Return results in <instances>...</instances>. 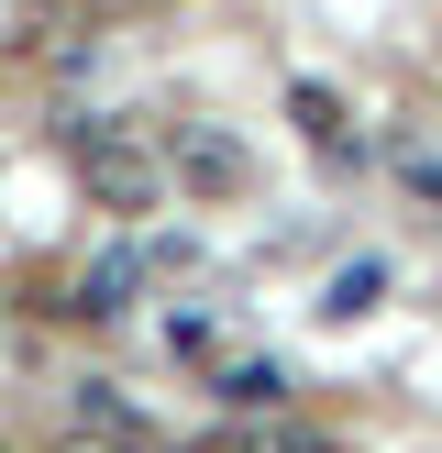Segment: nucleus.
<instances>
[{"instance_id": "1", "label": "nucleus", "mask_w": 442, "mask_h": 453, "mask_svg": "<svg viewBox=\"0 0 442 453\" xmlns=\"http://www.w3.org/2000/svg\"><path fill=\"white\" fill-rule=\"evenodd\" d=\"M66 166H78V188L100 199L110 221H144L155 199L177 188V177H166V133L133 122V111H88V122H66Z\"/></svg>"}, {"instance_id": "2", "label": "nucleus", "mask_w": 442, "mask_h": 453, "mask_svg": "<svg viewBox=\"0 0 442 453\" xmlns=\"http://www.w3.org/2000/svg\"><path fill=\"white\" fill-rule=\"evenodd\" d=\"M166 177L199 188V199H243V188H255V155H243L232 122H177L166 133Z\"/></svg>"}, {"instance_id": "3", "label": "nucleus", "mask_w": 442, "mask_h": 453, "mask_svg": "<svg viewBox=\"0 0 442 453\" xmlns=\"http://www.w3.org/2000/svg\"><path fill=\"white\" fill-rule=\"evenodd\" d=\"M387 177L420 199V211H442V122L431 133H387Z\"/></svg>"}, {"instance_id": "4", "label": "nucleus", "mask_w": 442, "mask_h": 453, "mask_svg": "<svg viewBox=\"0 0 442 453\" xmlns=\"http://www.w3.org/2000/svg\"><path fill=\"white\" fill-rule=\"evenodd\" d=\"M66 310H78V321H122V310H133V255H100V265H78Z\"/></svg>"}, {"instance_id": "5", "label": "nucleus", "mask_w": 442, "mask_h": 453, "mask_svg": "<svg viewBox=\"0 0 442 453\" xmlns=\"http://www.w3.org/2000/svg\"><path fill=\"white\" fill-rule=\"evenodd\" d=\"M221 398H232V410H287V376H277V365H255V354H243V365L221 376Z\"/></svg>"}, {"instance_id": "6", "label": "nucleus", "mask_w": 442, "mask_h": 453, "mask_svg": "<svg viewBox=\"0 0 442 453\" xmlns=\"http://www.w3.org/2000/svg\"><path fill=\"white\" fill-rule=\"evenodd\" d=\"M299 122H309V144H321V155H354V133H343V111H332V88H299Z\"/></svg>"}, {"instance_id": "7", "label": "nucleus", "mask_w": 442, "mask_h": 453, "mask_svg": "<svg viewBox=\"0 0 442 453\" xmlns=\"http://www.w3.org/2000/svg\"><path fill=\"white\" fill-rule=\"evenodd\" d=\"M56 453H155V432H110V420H78Z\"/></svg>"}, {"instance_id": "8", "label": "nucleus", "mask_w": 442, "mask_h": 453, "mask_svg": "<svg viewBox=\"0 0 442 453\" xmlns=\"http://www.w3.org/2000/svg\"><path fill=\"white\" fill-rule=\"evenodd\" d=\"M243 453H321V442H309V432H287V420H265V432L243 442Z\"/></svg>"}]
</instances>
